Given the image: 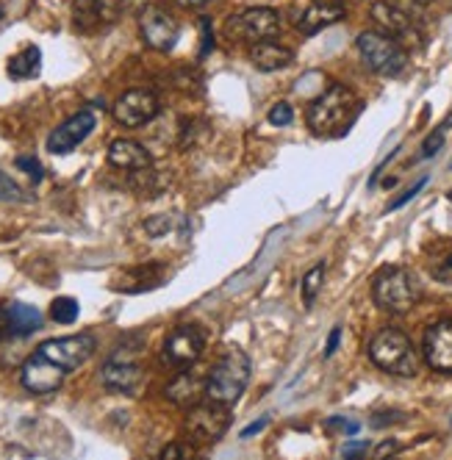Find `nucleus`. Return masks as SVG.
I'll return each mask as SVG.
<instances>
[{"instance_id":"obj_1","label":"nucleus","mask_w":452,"mask_h":460,"mask_svg":"<svg viewBox=\"0 0 452 460\" xmlns=\"http://www.w3.org/2000/svg\"><path fill=\"white\" fill-rule=\"evenodd\" d=\"M359 111H361V101L355 97V92L350 86L333 84L311 103L308 128L316 137H333V134L347 130Z\"/></svg>"},{"instance_id":"obj_2","label":"nucleus","mask_w":452,"mask_h":460,"mask_svg":"<svg viewBox=\"0 0 452 460\" xmlns=\"http://www.w3.org/2000/svg\"><path fill=\"white\" fill-rule=\"evenodd\" d=\"M250 383V358L239 347L225 349L206 380V397L222 405H234Z\"/></svg>"},{"instance_id":"obj_3","label":"nucleus","mask_w":452,"mask_h":460,"mask_svg":"<svg viewBox=\"0 0 452 460\" xmlns=\"http://www.w3.org/2000/svg\"><path fill=\"white\" fill-rule=\"evenodd\" d=\"M369 358L372 364L389 375L413 377L419 372V355L411 344V339L397 331V327H386L369 341Z\"/></svg>"},{"instance_id":"obj_4","label":"nucleus","mask_w":452,"mask_h":460,"mask_svg":"<svg viewBox=\"0 0 452 460\" xmlns=\"http://www.w3.org/2000/svg\"><path fill=\"white\" fill-rule=\"evenodd\" d=\"M372 297L383 311L405 314L419 300V286L416 278L403 267H389L375 275L372 280Z\"/></svg>"},{"instance_id":"obj_5","label":"nucleus","mask_w":452,"mask_h":460,"mask_svg":"<svg viewBox=\"0 0 452 460\" xmlns=\"http://www.w3.org/2000/svg\"><path fill=\"white\" fill-rule=\"evenodd\" d=\"M359 50L367 67L377 75H400L408 64V53L403 50V45L386 31H364L359 37Z\"/></svg>"},{"instance_id":"obj_6","label":"nucleus","mask_w":452,"mask_h":460,"mask_svg":"<svg viewBox=\"0 0 452 460\" xmlns=\"http://www.w3.org/2000/svg\"><path fill=\"white\" fill-rule=\"evenodd\" d=\"M231 427V411L228 405L208 400L206 405H191V411L186 413L183 421V433L191 444H217L225 430Z\"/></svg>"},{"instance_id":"obj_7","label":"nucleus","mask_w":452,"mask_h":460,"mask_svg":"<svg viewBox=\"0 0 452 460\" xmlns=\"http://www.w3.org/2000/svg\"><path fill=\"white\" fill-rule=\"evenodd\" d=\"M225 34L242 42H261L280 34V17L275 9H247L225 22Z\"/></svg>"},{"instance_id":"obj_8","label":"nucleus","mask_w":452,"mask_h":460,"mask_svg":"<svg viewBox=\"0 0 452 460\" xmlns=\"http://www.w3.org/2000/svg\"><path fill=\"white\" fill-rule=\"evenodd\" d=\"M139 31L147 48L153 50H173L181 34L178 20L164 9V6H145L139 14Z\"/></svg>"},{"instance_id":"obj_9","label":"nucleus","mask_w":452,"mask_h":460,"mask_svg":"<svg viewBox=\"0 0 452 460\" xmlns=\"http://www.w3.org/2000/svg\"><path fill=\"white\" fill-rule=\"evenodd\" d=\"M98 349V341H94L92 333H75V336H64V339H50L40 347L42 355H48L50 360H56L58 367H64L67 372L84 367L86 360Z\"/></svg>"},{"instance_id":"obj_10","label":"nucleus","mask_w":452,"mask_h":460,"mask_svg":"<svg viewBox=\"0 0 452 460\" xmlns=\"http://www.w3.org/2000/svg\"><path fill=\"white\" fill-rule=\"evenodd\" d=\"M203 349H206V336L200 333V327L178 324L164 341V360L178 369H186L191 364H198Z\"/></svg>"},{"instance_id":"obj_11","label":"nucleus","mask_w":452,"mask_h":460,"mask_svg":"<svg viewBox=\"0 0 452 460\" xmlns=\"http://www.w3.org/2000/svg\"><path fill=\"white\" fill-rule=\"evenodd\" d=\"M64 375H67V369L58 367L56 360H50L48 355H42L37 349V355H31L22 369H20V380L22 385L37 394V397H45V394H53L61 383H64Z\"/></svg>"},{"instance_id":"obj_12","label":"nucleus","mask_w":452,"mask_h":460,"mask_svg":"<svg viewBox=\"0 0 452 460\" xmlns=\"http://www.w3.org/2000/svg\"><path fill=\"white\" fill-rule=\"evenodd\" d=\"M158 97L150 89H131L114 103V119L125 128H142L158 114Z\"/></svg>"},{"instance_id":"obj_13","label":"nucleus","mask_w":452,"mask_h":460,"mask_svg":"<svg viewBox=\"0 0 452 460\" xmlns=\"http://www.w3.org/2000/svg\"><path fill=\"white\" fill-rule=\"evenodd\" d=\"M94 125H98V119H94V114H92L89 109L78 111V114L70 117L67 122H61V125L53 130V134L48 137V150L56 153V155H67V153H73V150L92 134Z\"/></svg>"},{"instance_id":"obj_14","label":"nucleus","mask_w":452,"mask_h":460,"mask_svg":"<svg viewBox=\"0 0 452 460\" xmlns=\"http://www.w3.org/2000/svg\"><path fill=\"white\" fill-rule=\"evenodd\" d=\"M103 377V385L109 391H117V394H131V397H137L142 383H145V375L139 369V364L131 358V355H114L109 364L103 367L101 372Z\"/></svg>"},{"instance_id":"obj_15","label":"nucleus","mask_w":452,"mask_h":460,"mask_svg":"<svg viewBox=\"0 0 452 460\" xmlns=\"http://www.w3.org/2000/svg\"><path fill=\"white\" fill-rule=\"evenodd\" d=\"M131 0H75L73 17L81 31H94L101 25H111L128 9Z\"/></svg>"},{"instance_id":"obj_16","label":"nucleus","mask_w":452,"mask_h":460,"mask_svg":"<svg viewBox=\"0 0 452 460\" xmlns=\"http://www.w3.org/2000/svg\"><path fill=\"white\" fill-rule=\"evenodd\" d=\"M428 367L436 372H452V319H441L428 327L425 344H422Z\"/></svg>"},{"instance_id":"obj_17","label":"nucleus","mask_w":452,"mask_h":460,"mask_svg":"<svg viewBox=\"0 0 452 460\" xmlns=\"http://www.w3.org/2000/svg\"><path fill=\"white\" fill-rule=\"evenodd\" d=\"M372 20L377 22L380 31H386V34L394 37L397 42L400 40H419V31L413 25L411 12L392 4V0H377V4H372Z\"/></svg>"},{"instance_id":"obj_18","label":"nucleus","mask_w":452,"mask_h":460,"mask_svg":"<svg viewBox=\"0 0 452 460\" xmlns=\"http://www.w3.org/2000/svg\"><path fill=\"white\" fill-rule=\"evenodd\" d=\"M250 61H253L255 70L275 73V70H283L295 61V50H288L286 45H280L275 40H261V42L250 45Z\"/></svg>"},{"instance_id":"obj_19","label":"nucleus","mask_w":452,"mask_h":460,"mask_svg":"<svg viewBox=\"0 0 452 460\" xmlns=\"http://www.w3.org/2000/svg\"><path fill=\"white\" fill-rule=\"evenodd\" d=\"M341 17H344V6L339 4V0H316V4H311L300 14L297 28H300V34L311 37V34H319L322 28L336 25Z\"/></svg>"},{"instance_id":"obj_20","label":"nucleus","mask_w":452,"mask_h":460,"mask_svg":"<svg viewBox=\"0 0 452 460\" xmlns=\"http://www.w3.org/2000/svg\"><path fill=\"white\" fill-rule=\"evenodd\" d=\"M109 164L117 170H145L150 167V153L134 139H114L109 145Z\"/></svg>"},{"instance_id":"obj_21","label":"nucleus","mask_w":452,"mask_h":460,"mask_svg":"<svg viewBox=\"0 0 452 460\" xmlns=\"http://www.w3.org/2000/svg\"><path fill=\"white\" fill-rule=\"evenodd\" d=\"M203 394H206V380L198 377L195 372H178V377L167 385V400L181 408L198 405Z\"/></svg>"},{"instance_id":"obj_22","label":"nucleus","mask_w":452,"mask_h":460,"mask_svg":"<svg viewBox=\"0 0 452 460\" xmlns=\"http://www.w3.org/2000/svg\"><path fill=\"white\" fill-rule=\"evenodd\" d=\"M164 275H167L164 264H142V267L128 270V272L120 278L117 288L131 291V294H137V291H147V288H155V286L164 283Z\"/></svg>"},{"instance_id":"obj_23","label":"nucleus","mask_w":452,"mask_h":460,"mask_svg":"<svg viewBox=\"0 0 452 460\" xmlns=\"http://www.w3.org/2000/svg\"><path fill=\"white\" fill-rule=\"evenodd\" d=\"M6 316H9V333H14V336H28L42 327V314L34 305L12 303V305H6Z\"/></svg>"},{"instance_id":"obj_24","label":"nucleus","mask_w":452,"mask_h":460,"mask_svg":"<svg viewBox=\"0 0 452 460\" xmlns=\"http://www.w3.org/2000/svg\"><path fill=\"white\" fill-rule=\"evenodd\" d=\"M40 67H42V53H40L37 45H31V48H25V50H20L17 56L9 58L6 70H9V75L14 81H25V78H34L40 73Z\"/></svg>"},{"instance_id":"obj_25","label":"nucleus","mask_w":452,"mask_h":460,"mask_svg":"<svg viewBox=\"0 0 452 460\" xmlns=\"http://www.w3.org/2000/svg\"><path fill=\"white\" fill-rule=\"evenodd\" d=\"M322 283H325V264H316L303 278V303L306 305H314L316 294L322 291Z\"/></svg>"},{"instance_id":"obj_26","label":"nucleus","mask_w":452,"mask_h":460,"mask_svg":"<svg viewBox=\"0 0 452 460\" xmlns=\"http://www.w3.org/2000/svg\"><path fill=\"white\" fill-rule=\"evenodd\" d=\"M78 314H81V308H78V300H73V297H56L50 305V316L58 324H73L78 319Z\"/></svg>"},{"instance_id":"obj_27","label":"nucleus","mask_w":452,"mask_h":460,"mask_svg":"<svg viewBox=\"0 0 452 460\" xmlns=\"http://www.w3.org/2000/svg\"><path fill=\"white\" fill-rule=\"evenodd\" d=\"M0 200H4V203H22L25 200L22 189L6 172H0Z\"/></svg>"},{"instance_id":"obj_28","label":"nucleus","mask_w":452,"mask_h":460,"mask_svg":"<svg viewBox=\"0 0 452 460\" xmlns=\"http://www.w3.org/2000/svg\"><path fill=\"white\" fill-rule=\"evenodd\" d=\"M325 427H328V430H333V433H344V436H355V433L361 430V424H359V421L344 419V416H333V419H328V421H325Z\"/></svg>"},{"instance_id":"obj_29","label":"nucleus","mask_w":452,"mask_h":460,"mask_svg":"<svg viewBox=\"0 0 452 460\" xmlns=\"http://www.w3.org/2000/svg\"><path fill=\"white\" fill-rule=\"evenodd\" d=\"M267 119H270L272 125L283 128V125H288V122H292V119H295V109H292V106H288V103H275V106L270 109Z\"/></svg>"},{"instance_id":"obj_30","label":"nucleus","mask_w":452,"mask_h":460,"mask_svg":"<svg viewBox=\"0 0 452 460\" xmlns=\"http://www.w3.org/2000/svg\"><path fill=\"white\" fill-rule=\"evenodd\" d=\"M444 130H447V128H439V130H433V134L425 139V145H422V158H433V155L444 147Z\"/></svg>"},{"instance_id":"obj_31","label":"nucleus","mask_w":452,"mask_h":460,"mask_svg":"<svg viewBox=\"0 0 452 460\" xmlns=\"http://www.w3.org/2000/svg\"><path fill=\"white\" fill-rule=\"evenodd\" d=\"M170 227H173V219H170V217H153V219L145 222V230H147V234H150L153 239L164 236Z\"/></svg>"},{"instance_id":"obj_32","label":"nucleus","mask_w":452,"mask_h":460,"mask_svg":"<svg viewBox=\"0 0 452 460\" xmlns=\"http://www.w3.org/2000/svg\"><path fill=\"white\" fill-rule=\"evenodd\" d=\"M17 167H20L22 172H28L34 181H42V164H40L34 155H20V158H17Z\"/></svg>"},{"instance_id":"obj_33","label":"nucleus","mask_w":452,"mask_h":460,"mask_svg":"<svg viewBox=\"0 0 452 460\" xmlns=\"http://www.w3.org/2000/svg\"><path fill=\"white\" fill-rule=\"evenodd\" d=\"M425 186H428V178H422V181H416V183H413V186H411V189H408V191L403 194V197H397V200H394V203L389 206V211H394V208H403L405 203H411V200H413V197H416L419 191H422Z\"/></svg>"},{"instance_id":"obj_34","label":"nucleus","mask_w":452,"mask_h":460,"mask_svg":"<svg viewBox=\"0 0 452 460\" xmlns=\"http://www.w3.org/2000/svg\"><path fill=\"white\" fill-rule=\"evenodd\" d=\"M433 275L441 280V283H447V286H452V255L447 258V261H441V264L433 270Z\"/></svg>"},{"instance_id":"obj_35","label":"nucleus","mask_w":452,"mask_h":460,"mask_svg":"<svg viewBox=\"0 0 452 460\" xmlns=\"http://www.w3.org/2000/svg\"><path fill=\"white\" fill-rule=\"evenodd\" d=\"M394 421H403V413L392 411V413H377V416L372 419L375 427H386V424H394Z\"/></svg>"},{"instance_id":"obj_36","label":"nucleus","mask_w":452,"mask_h":460,"mask_svg":"<svg viewBox=\"0 0 452 460\" xmlns=\"http://www.w3.org/2000/svg\"><path fill=\"white\" fill-rule=\"evenodd\" d=\"M339 341H341V327H333L331 336H328V344H325V358H331L339 349Z\"/></svg>"},{"instance_id":"obj_37","label":"nucleus","mask_w":452,"mask_h":460,"mask_svg":"<svg viewBox=\"0 0 452 460\" xmlns=\"http://www.w3.org/2000/svg\"><path fill=\"white\" fill-rule=\"evenodd\" d=\"M267 424H270L267 416H264V419H258V421H253V424H247L244 430H242V438H250V436H255V433H261Z\"/></svg>"},{"instance_id":"obj_38","label":"nucleus","mask_w":452,"mask_h":460,"mask_svg":"<svg viewBox=\"0 0 452 460\" xmlns=\"http://www.w3.org/2000/svg\"><path fill=\"white\" fill-rule=\"evenodd\" d=\"M367 449H369L367 441H352V444H347V447L341 449V455H344V457H352V455H361V452H367Z\"/></svg>"},{"instance_id":"obj_39","label":"nucleus","mask_w":452,"mask_h":460,"mask_svg":"<svg viewBox=\"0 0 452 460\" xmlns=\"http://www.w3.org/2000/svg\"><path fill=\"white\" fill-rule=\"evenodd\" d=\"M191 449L189 447H178V444H170V447H164L161 449V457H183V455H189Z\"/></svg>"},{"instance_id":"obj_40","label":"nucleus","mask_w":452,"mask_h":460,"mask_svg":"<svg viewBox=\"0 0 452 460\" xmlns=\"http://www.w3.org/2000/svg\"><path fill=\"white\" fill-rule=\"evenodd\" d=\"M394 452H400V444L397 441H386V444H380L375 449V457H386V455H394Z\"/></svg>"},{"instance_id":"obj_41","label":"nucleus","mask_w":452,"mask_h":460,"mask_svg":"<svg viewBox=\"0 0 452 460\" xmlns=\"http://www.w3.org/2000/svg\"><path fill=\"white\" fill-rule=\"evenodd\" d=\"M203 40H206V42H203V56H206V53L211 50V45H214V37H211V22H208V20H203Z\"/></svg>"},{"instance_id":"obj_42","label":"nucleus","mask_w":452,"mask_h":460,"mask_svg":"<svg viewBox=\"0 0 452 460\" xmlns=\"http://www.w3.org/2000/svg\"><path fill=\"white\" fill-rule=\"evenodd\" d=\"M178 4H181L183 9H200V6H208V4H214V0H178Z\"/></svg>"},{"instance_id":"obj_43","label":"nucleus","mask_w":452,"mask_h":460,"mask_svg":"<svg viewBox=\"0 0 452 460\" xmlns=\"http://www.w3.org/2000/svg\"><path fill=\"white\" fill-rule=\"evenodd\" d=\"M6 331H9V316H6V308H0V339L6 336Z\"/></svg>"},{"instance_id":"obj_44","label":"nucleus","mask_w":452,"mask_h":460,"mask_svg":"<svg viewBox=\"0 0 452 460\" xmlns=\"http://www.w3.org/2000/svg\"><path fill=\"white\" fill-rule=\"evenodd\" d=\"M449 125H452V114H449V119H447V125H444V128H449Z\"/></svg>"},{"instance_id":"obj_45","label":"nucleus","mask_w":452,"mask_h":460,"mask_svg":"<svg viewBox=\"0 0 452 460\" xmlns=\"http://www.w3.org/2000/svg\"><path fill=\"white\" fill-rule=\"evenodd\" d=\"M419 4H433V0H419Z\"/></svg>"},{"instance_id":"obj_46","label":"nucleus","mask_w":452,"mask_h":460,"mask_svg":"<svg viewBox=\"0 0 452 460\" xmlns=\"http://www.w3.org/2000/svg\"><path fill=\"white\" fill-rule=\"evenodd\" d=\"M449 200H452V191H449Z\"/></svg>"}]
</instances>
